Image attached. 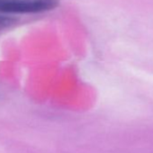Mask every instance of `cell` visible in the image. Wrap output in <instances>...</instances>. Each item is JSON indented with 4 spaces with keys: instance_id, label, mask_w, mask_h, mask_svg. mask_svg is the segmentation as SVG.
Masks as SVG:
<instances>
[{
    "instance_id": "1",
    "label": "cell",
    "mask_w": 153,
    "mask_h": 153,
    "mask_svg": "<svg viewBox=\"0 0 153 153\" xmlns=\"http://www.w3.org/2000/svg\"><path fill=\"white\" fill-rule=\"evenodd\" d=\"M58 0H0V14H35L58 7Z\"/></svg>"
},
{
    "instance_id": "2",
    "label": "cell",
    "mask_w": 153,
    "mask_h": 153,
    "mask_svg": "<svg viewBox=\"0 0 153 153\" xmlns=\"http://www.w3.org/2000/svg\"><path fill=\"white\" fill-rule=\"evenodd\" d=\"M16 18H14L10 16L0 14V31L5 30L8 27L12 26L13 25L16 24Z\"/></svg>"
}]
</instances>
